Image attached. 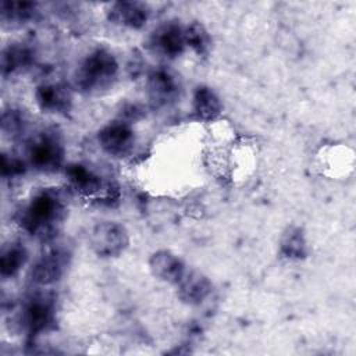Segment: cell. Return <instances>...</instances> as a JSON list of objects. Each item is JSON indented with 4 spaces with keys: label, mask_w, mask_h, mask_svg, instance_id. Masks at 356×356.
I'll list each match as a JSON object with an SVG mask.
<instances>
[{
    "label": "cell",
    "mask_w": 356,
    "mask_h": 356,
    "mask_svg": "<svg viewBox=\"0 0 356 356\" xmlns=\"http://www.w3.org/2000/svg\"><path fill=\"white\" fill-rule=\"evenodd\" d=\"M147 97L153 108L168 107L179 97V81L168 68L159 67L153 70L146 79Z\"/></svg>",
    "instance_id": "52a82bcc"
},
{
    "label": "cell",
    "mask_w": 356,
    "mask_h": 356,
    "mask_svg": "<svg viewBox=\"0 0 356 356\" xmlns=\"http://www.w3.org/2000/svg\"><path fill=\"white\" fill-rule=\"evenodd\" d=\"M35 56L31 47L24 43H10L1 51V75L11 76L24 72L33 64Z\"/></svg>",
    "instance_id": "9a60e30c"
},
{
    "label": "cell",
    "mask_w": 356,
    "mask_h": 356,
    "mask_svg": "<svg viewBox=\"0 0 356 356\" xmlns=\"http://www.w3.org/2000/svg\"><path fill=\"white\" fill-rule=\"evenodd\" d=\"M65 175L70 185L78 193L93 197L100 203L111 204L120 197L118 186L111 181H103L99 174L83 164H70L65 167Z\"/></svg>",
    "instance_id": "3957f363"
},
{
    "label": "cell",
    "mask_w": 356,
    "mask_h": 356,
    "mask_svg": "<svg viewBox=\"0 0 356 356\" xmlns=\"http://www.w3.org/2000/svg\"><path fill=\"white\" fill-rule=\"evenodd\" d=\"M192 110L200 120H213L221 113L222 103L210 86L200 85L195 89Z\"/></svg>",
    "instance_id": "2e32d148"
},
{
    "label": "cell",
    "mask_w": 356,
    "mask_h": 356,
    "mask_svg": "<svg viewBox=\"0 0 356 356\" xmlns=\"http://www.w3.org/2000/svg\"><path fill=\"white\" fill-rule=\"evenodd\" d=\"M149 268L156 278L175 285L186 273L184 261L170 250L154 252L150 256Z\"/></svg>",
    "instance_id": "4fadbf2b"
},
{
    "label": "cell",
    "mask_w": 356,
    "mask_h": 356,
    "mask_svg": "<svg viewBox=\"0 0 356 356\" xmlns=\"http://www.w3.org/2000/svg\"><path fill=\"white\" fill-rule=\"evenodd\" d=\"M28 260V252L21 242H10L1 250L0 274L3 278H11L19 273Z\"/></svg>",
    "instance_id": "ac0fdd59"
},
{
    "label": "cell",
    "mask_w": 356,
    "mask_h": 356,
    "mask_svg": "<svg viewBox=\"0 0 356 356\" xmlns=\"http://www.w3.org/2000/svg\"><path fill=\"white\" fill-rule=\"evenodd\" d=\"M93 252L100 257H115L128 246L127 229L114 221H103L93 227L89 236Z\"/></svg>",
    "instance_id": "8992f818"
},
{
    "label": "cell",
    "mask_w": 356,
    "mask_h": 356,
    "mask_svg": "<svg viewBox=\"0 0 356 356\" xmlns=\"http://www.w3.org/2000/svg\"><path fill=\"white\" fill-rule=\"evenodd\" d=\"M65 200L64 193L56 188L38 192L18 213L19 225L39 239L53 238L58 224L64 220Z\"/></svg>",
    "instance_id": "6da1fadb"
},
{
    "label": "cell",
    "mask_w": 356,
    "mask_h": 356,
    "mask_svg": "<svg viewBox=\"0 0 356 356\" xmlns=\"http://www.w3.org/2000/svg\"><path fill=\"white\" fill-rule=\"evenodd\" d=\"M117 75V58L110 50L99 47L81 61L74 75V85L81 92L99 93L111 88Z\"/></svg>",
    "instance_id": "7a4b0ae2"
},
{
    "label": "cell",
    "mask_w": 356,
    "mask_h": 356,
    "mask_svg": "<svg viewBox=\"0 0 356 356\" xmlns=\"http://www.w3.org/2000/svg\"><path fill=\"white\" fill-rule=\"evenodd\" d=\"M38 14L36 3L3 0L0 4V18L3 25H24Z\"/></svg>",
    "instance_id": "e0dca14e"
},
{
    "label": "cell",
    "mask_w": 356,
    "mask_h": 356,
    "mask_svg": "<svg viewBox=\"0 0 356 356\" xmlns=\"http://www.w3.org/2000/svg\"><path fill=\"white\" fill-rule=\"evenodd\" d=\"M26 127V120L19 110L10 108L1 114V132L8 138H18Z\"/></svg>",
    "instance_id": "44dd1931"
},
{
    "label": "cell",
    "mask_w": 356,
    "mask_h": 356,
    "mask_svg": "<svg viewBox=\"0 0 356 356\" xmlns=\"http://www.w3.org/2000/svg\"><path fill=\"white\" fill-rule=\"evenodd\" d=\"M149 49L163 57L174 58L181 56L185 49V26L177 21H168L159 25L149 36Z\"/></svg>",
    "instance_id": "ba28073f"
},
{
    "label": "cell",
    "mask_w": 356,
    "mask_h": 356,
    "mask_svg": "<svg viewBox=\"0 0 356 356\" xmlns=\"http://www.w3.org/2000/svg\"><path fill=\"white\" fill-rule=\"evenodd\" d=\"M177 286L178 298L181 302L191 306L200 305L211 293L213 289L211 281L197 271H186Z\"/></svg>",
    "instance_id": "5bb4252c"
},
{
    "label": "cell",
    "mask_w": 356,
    "mask_h": 356,
    "mask_svg": "<svg viewBox=\"0 0 356 356\" xmlns=\"http://www.w3.org/2000/svg\"><path fill=\"white\" fill-rule=\"evenodd\" d=\"M106 14L108 21L118 26L140 29L150 17V8L142 1H114L108 4Z\"/></svg>",
    "instance_id": "8fae6325"
},
{
    "label": "cell",
    "mask_w": 356,
    "mask_h": 356,
    "mask_svg": "<svg viewBox=\"0 0 356 356\" xmlns=\"http://www.w3.org/2000/svg\"><path fill=\"white\" fill-rule=\"evenodd\" d=\"M35 99L40 110L46 113H67L72 103L71 90L60 82H46L36 88Z\"/></svg>",
    "instance_id": "7c38bea8"
},
{
    "label": "cell",
    "mask_w": 356,
    "mask_h": 356,
    "mask_svg": "<svg viewBox=\"0 0 356 356\" xmlns=\"http://www.w3.org/2000/svg\"><path fill=\"white\" fill-rule=\"evenodd\" d=\"M280 252L284 257L291 260H300L307 253L306 239L299 227H288L280 241Z\"/></svg>",
    "instance_id": "d6986e66"
},
{
    "label": "cell",
    "mask_w": 356,
    "mask_h": 356,
    "mask_svg": "<svg viewBox=\"0 0 356 356\" xmlns=\"http://www.w3.org/2000/svg\"><path fill=\"white\" fill-rule=\"evenodd\" d=\"M25 170V163L21 161L19 159H14V157H7L6 154L3 156V161H1V174L4 178L8 177H15L22 174Z\"/></svg>",
    "instance_id": "7402d4cb"
},
{
    "label": "cell",
    "mask_w": 356,
    "mask_h": 356,
    "mask_svg": "<svg viewBox=\"0 0 356 356\" xmlns=\"http://www.w3.org/2000/svg\"><path fill=\"white\" fill-rule=\"evenodd\" d=\"M68 260L70 253L67 250L60 248L50 249L33 263L29 271V280L36 285H51L63 277L68 266Z\"/></svg>",
    "instance_id": "30bf717a"
},
{
    "label": "cell",
    "mask_w": 356,
    "mask_h": 356,
    "mask_svg": "<svg viewBox=\"0 0 356 356\" xmlns=\"http://www.w3.org/2000/svg\"><path fill=\"white\" fill-rule=\"evenodd\" d=\"M15 320L21 331L31 337L39 335L40 332L49 330L53 324V299L47 295H36L29 298L19 309Z\"/></svg>",
    "instance_id": "277c9868"
},
{
    "label": "cell",
    "mask_w": 356,
    "mask_h": 356,
    "mask_svg": "<svg viewBox=\"0 0 356 356\" xmlns=\"http://www.w3.org/2000/svg\"><path fill=\"white\" fill-rule=\"evenodd\" d=\"M26 160L38 171L53 172L63 164L64 149L56 135L42 134L28 143Z\"/></svg>",
    "instance_id": "5b68a950"
},
{
    "label": "cell",
    "mask_w": 356,
    "mask_h": 356,
    "mask_svg": "<svg viewBox=\"0 0 356 356\" xmlns=\"http://www.w3.org/2000/svg\"><path fill=\"white\" fill-rule=\"evenodd\" d=\"M97 140L107 154L113 157H125L134 150L135 132L129 122L117 120L108 122L99 131Z\"/></svg>",
    "instance_id": "9c48e42d"
},
{
    "label": "cell",
    "mask_w": 356,
    "mask_h": 356,
    "mask_svg": "<svg viewBox=\"0 0 356 356\" xmlns=\"http://www.w3.org/2000/svg\"><path fill=\"white\" fill-rule=\"evenodd\" d=\"M185 43L196 54L204 56L209 53L211 46V38L207 29L200 22H191L185 26Z\"/></svg>",
    "instance_id": "ffe728a7"
}]
</instances>
